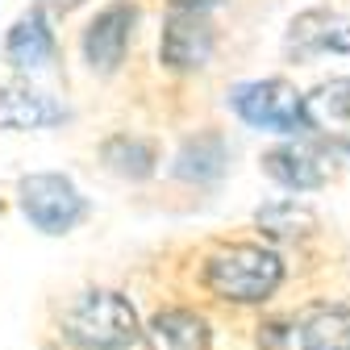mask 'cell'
Returning <instances> with one entry per match:
<instances>
[{
    "mask_svg": "<svg viewBox=\"0 0 350 350\" xmlns=\"http://www.w3.org/2000/svg\"><path fill=\"white\" fill-rule=\"evenodd\" d=\"M105 163L117 175H125V180H146V175L154 171V146L142 142V138L121 134V138H109L105 142Z\"/></svg>",
    "mask_w": 350,
    "mask_h": 350,
    "instance_id": "cell-15",
    "label": "cell"
},
{
    "mask_svg": "<svg viewBox=\"0 0 350 350\" xmlns=\"http://www.w3.org/2000/svg\"><path fill=\"white\" fill-rule=\"evenodd\" d=\"M234 113L254 125L267 129V134H309V121H304V96L288 79H250L238 83L230 92Z\"/></svg>",
    "mask_w": 350,
    "mask_h": 350,
    "instance_id": "cell-3",
    "label": "cell"
},
{
    "mask_svg": "<svg viewBox=\"0 0 350 350\" xmlns=\"http://www.w3.org/2000/svg\"><path fill=\"white\" fill-rule=\"evenodd\" d=\"M5 59L21 71H33V67H46L55 59V33H51V21L42 9H29L17 17V25L9 29L5 38Z\"/></svg>",
    "mask_w": 350,
    "mask_h": 350,
    "instance_id": "cell-9",
    "label": "cell"
},
{
    "mask_svg": "<svg viewBox=\"0 0 350 350\" xmlns=\"http://www.w3.org/2000/svg\"><path fill=\"white\" fill-rule=\"evenodd\" d=\"M67 113L42 92H29V88H0V129H42L55 125Z\"/></svg>",
    "mask_w": 350,
    "mask_h": 350,
    "instance_id": "cell-12",
    "label": "cell"
},
{
    "mask_svg": "<svg viewBox=\"0 0 350 350\" xmlns=\"http://www.w3.org/2000/svg\"><path fill=\"white\" fill-rule=\"evenodd\" d=\"M288 59L309 63L317 55H350V17L334 13V9H309L288 25V42H284Z\"/></svg>",
    "mask_w": 350,
    "mask_h": 350,
    "instance_id": "cell-5",
    "label": "cell"
},
{
    "mask_svg": "<svg viewBox=\"0 0 350 350\" xmlns=\"http://www.w3.org/2000/svg\"><path fill=\"white\" fill-rule=\"evenodd\" d=\"M254 221H258V230H267L271 238H300V234L317 230L313 208H304L296 200H271V204H262L254 213Z\"/></svg>",
    "mask_w": 350,
    "mask_h": 350,
    "instance_id": "cell-14",
    "label": "cell"
},
{
    "mask_svg": "<svg viewBox=\"0 0 350 350\" xmlns=\"http://www.w3.org/2000/svg\"><path fill=\"white\" fill-rule=\"evenodd\" d=\"M175 171L184 175V180H217V175L226 171V142L221 138H196L180 150V163Z\"/></svg>",
    "mask_w": 350,
    "mask_h": 350,
    "instance_id": "cell-16",
    "label": "cell"
},
{
    "mask_svg": "<svg viewBox=\"0 0 350 350\" xmlns=\"http://www.w3.org/2000/svg\"><path fill=\"white\" fill-rule=\"evenodd\" d=\"M17 196H21V213L42 234H67L88 217V200L79 196V188L55 171L25 175L17 184Z\"/></svg>",
    "mask_w": 350,
    "mask_h": 350,
    "instance_id": "cell-4",
    "label": "cell"
},
{
    "mask_svg": "<svg viewBox=\"0 0 350 350\" xmlns=\"http://www.w3.org/2000/svg\"><path fill=\"white\" fill-rule=\"evenodd\" d=\"M129 29H134V9H129L125 0L100 9L96 21L88 25V33H83V59H88V67L100 71V75H113L121 67V59H125Z\"/></svg>",
    "mask_w": 350,
    "mask_h": 350,
    "instance_id": "cell-7",
    "label": "cell"
},
{
    "mask_svg": "<svg viewBox=\"0 0 350 350\" xmlns=\"http://www.w3.org/2000/svg\"><path fill=\"white\" fill-rule=\"evenodd\" d=\"M180 13H200V9H213V5H221V0H171Z\"/></svg>",
    "mask_w": 350,
    "mask_h": 350,
    "instance_id": "cell-17",
    "label": "cell"
},
{
    "mask_svg": "<svg viewBox=\"0 0 350 350\" xmlns=\"http://www.w3.org/2000/svg\"><path fill=\"white\" fill-rule=\"evenodd\" d=\"M280 284H284V258L271 246L234 242L208 254L204 262V288L230 304H262L267 296H275Z\"/></svg>",
    "mask_w": 350,
    "mask_h": 350,
    "instance_id": "cell-1",
    "label": "cell"
},
{
    "mask_svg": "<svg viewBox=\"0 0 350 350\" xmlns=\"http://www.w3.org/2000/svg\"><path fill=\"white\" fill-rule=\"evenodd\" d=\"M159 55L171 71H196L213 59V25L200 13H175L163 25Z\"/></svg>",
    "mask_w": 350,
    "mask_h": 350,
    "instance_id": "cell-8",
    "label": "cell"
},
{
    "mask_svg": "<svg viewBox=\"0 0 350 350\" xmlns=\"http://www.w3.org/2000/svg\"><path fill=\"white\" fill-rule=\"evenodd\" d=\"M300 350H350V309L317 304L300 321Z\"/></svg>",
    "mask_w": 350,
    "mask_h": 350,
    "instance_id": "cell-13",
    "label": "cell"
},
{
    "mask_svg": "<svg viewBox=\"0 0 350 350\" xmlns=\"http://www.w3.org/2000/svg\"><path fill=\"white\" fill-rule=\"evenodd\" d=\"M304 121H309V134H317L329 150L350 154V79L338 75L313 88L304 96Z\"/></svg>",
    "mask_w": 350,
    "mask_h": 350,
    "instance_id": "cell-6",
    "label": "cell"
},
{
    "mask_svg": "<svg viewBox=\"0 0 350 350\" xmlns=\"http://www.w3.org/2000/svg\"><path fill=\"white\" fill-rule=\"evenodd\" d=\"M146 338L154 350H208V321L192 309H163Z\"/></svg>",
    "mask_w": 350,
    "mask_h": 350,
    "instance_id": "cell-10",
    "label": "cell"
},
{
    "mask_svg": "<svg viewBox=\"0 0 350 350\" xmlns=\"http://www.w3.org/2000/svg\"><path fill=\"white\" fill-rule=\"evenodd\" d=\"M262 171L271 175V180L288 192H313L325 184V167L300 146H275L262 154Z\"/></svg>",
    "mask_w": 350,
    "mask_h": 350,
    "instance_id": "cell-11",
    "label": "cell"
},
{
    "mask_svg": "<svg viewBox=\"0 0 350 350\" xmlns=\"http://www.w3.org/2000/svg\"><path fill=\"white\" fill-rule=\"evenodd\" d=\"M63 338L79 350H129L138 338L134 304L109 288L83 292L63 313Z\"/></svg>",
    "mask_w": 350,
    "mask_h": 350,
    "instance_id": "cell-2",
    "label": "cell"
}]
</instances>
